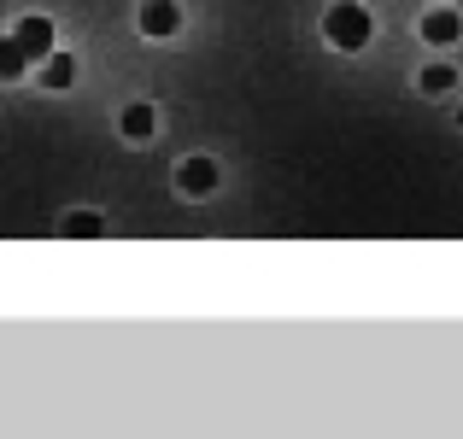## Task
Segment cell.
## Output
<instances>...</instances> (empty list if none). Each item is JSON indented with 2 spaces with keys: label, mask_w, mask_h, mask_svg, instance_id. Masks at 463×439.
<instances>
[{
  "label": "cell",
  "mask_w": 463,
  "mask_h": 439,
  "mask_svg": "<svg viewBox=\"0 0 463 439\" xmlns=\"http://www.w3.org/2000/svg\"><path fill=\"white\" fill-rule=\"evenodd\" d=\"M12 42L24 47L30 59H47L53 53V18H42V12H30V18H18V30H12Z\"/></svg>",
  "instance_id": "cell-2"
},
{
  "label": "cell",
  "mask_w": 463,
  "mask_h": 439,
  "mask_svg": "<svg viewBox=\"0 0 463 439\" xmlns=\"http://www.w3.org/2000/svg\"><path fill=\"white\" fill-rule=\"evenodd\" d=\"M176 188L188 193V200H194V193H212L217 188V164H212V158H182V164H176Z\"/></svg>",
  "instance_id": "cell-4"
},
{
  "label": "cell",
  "mask_w": 463,
  "mask_h": 439,
  "mask_svg": "<svg viewBox=\"0 0 463 439\" xmlns=\"http://www.w3.org/2000/svg\"><path fill=\"white\" fill-rule=\"evenodd\" d=\"M24 65H30V53H24V47L6 35V42H0V82H18V77H24Z\"/></svg>",
  "instance_id": "cell-8"
},
{
  "label": "cell",
  "mask_w": 463,
  "mask_h": 439,
  "mask_svg": "<svg viewBox=\"0 0 463 439\" xmlns=\"http://www.w3.org/2000/svg\"><path fill=\"white\" fill-rule=\"evenodd\" d=\"M182 30V6L176 0H141V35H153V42H165V35Z\"/></svg>",
  "instance_id": "cell-3"
},
{
  "label": "cell",
  "mask_w": 463,
  "mask_h": 439,
  "mask_svg": "<svg viewBox=\"0 0 463 439\" xmlns=\"http://www.w3.org/2000/svg\"><path fill=\"white\" fill-rule=\"evenodd\" d=\"M323 35H328L335 47H346V53H358V47L370 42V12H364L358 0H340V6H328Z\"/></svg>",
  "instance_id": "cell-1"
},
{
  "label": "cell",
  "mask_w": 463,
  "mask_h": 439,
  "mask_svg": "<svg viewBox=\"0 0 463 439\" xmlns=\"http://www.w3.org/2000/svg\"><path fill=\"white\" fill-rule=\"evenodd\" d=\"M118 129H124L129 141H153V129H158V112H153V106H129V112H124V124H118Z\"/></svg>",
  "instance_id": "cell-7"
},
{
  "label": "cell",
  "mask_w": 463,
  "mask_h": 439,
  "mask_svg": "<svg viewBox=\"0 0 463 439\" xmlns=\"http://www.w3.org/2000/svg\"><path fill=\"white\" fill-rule=\"evenodd\" d=\"M458 30H463V18H458L452 6H434V12H422V42L446 47V42H458Z\"/></svg>",
  "instance_id": "cell-5"
},
{
  "label": "cell",
  "mask_w": 463,
  "mask_h": 439,
  "mask_svg": "<svg viewBox=\"0 0 463 439\" xmlns=\"http://www.w3.org/2000/svg\"><path fill=\"white\" fill-rule=\"evenodd\" d=\"M417 82H422V94H446V89L458 82V70H452V65H429Z\"/></svg>",
  "instance_id": "cell-9"
},
{
  "label": "cell",
  "mask_w": 463,
  "mask_h": 439,
  "mask_svg": "<svg viewBox=\"0 0 463 439\" xmlns=\"http://www.w3.org/2000/svg\"><path fill=\"white\" fill-rule=\"evenodd\" d=\"M71 82H77V59H71V53H47L42 59V89H59V94H65Z\"/></svg>",
  "instance_id": "cell-6"
},
{
  "label": "cell",
  "mask_w": 463,
  "mask_h": 439,
  "mask_svg": "<svg viewBox=\"0 0 463 439\" xmlns=\"http://www.w3.org/2000/svg\"><path fill=\"white\" fill-rule=\"evenodd\" d=\"M65 235H71V240H89V235H100V217H94V211H71Z\"/></svg>",
  "instance_id": "cell-10"
}]
</instances>
